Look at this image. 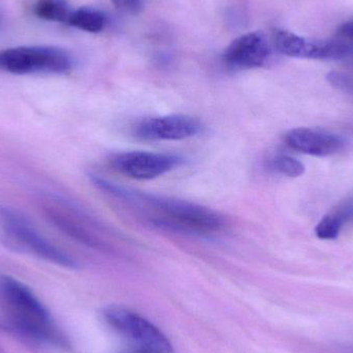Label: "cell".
<instances>
[{
  "mask_svg": "<svg viewBox=\"0 0 353 353\" xmlns=\"http://www.w3.org/2000/svg\"><path fill=\"white\" fill-rule=\"evenodd\" d=\"M108 18L103 12L92 8L72 10L68 24L86 32L99 33L105 29Z\"/></svg>",
  "mask_w": 353,
  "mask_h": 353,
  "instance_id": "cell-12",
  "label": "cell"
},
{
  "mask_svg": "<svg viewBox=\"0 0 353 353\" xmlns=\"http://www.w3.org/2000/svg\"><path fill=\"white\" fill-rule=\"evenodd\" d=\"M339 35L343 39L353 41V21L344 23L339 27Z\"/></svg>",
  "mask_w": 353,
  "mask_h": 353,
  "instance_id": "cell-18",
  "label": "cell"
},
{
  "mask_svg": "<svg viewBox=\"0 0 353 353\" xmlns=\"http://www.w3.org/2000/svg\"><path fill=\"white\" fill-rule=\"evenodd\" d=\"M0 236L10 248L66 269H76L77 261L50 242L32 222L18 210L0 205Z\"/></svg>",
  "mask_w": 353,
  "mask_h": 353,
  "instance_id": "cell-3",
  "label": "cell"
},
{
  "mask_svg": "<svg viewBox=\"0 0 353 353\" xmlns=\"http://www.w3.org/2000/svg\"><path fill=\"white\" fill-rule=\"evenodd\" d=\"M116 8L126 14H138L145 8L146 0H111Z\"/></svg>",
  "mask_w": 353,
  "mask_h": 353,
  "instance_id": "cell-17",
  "label": "cell"
},
{
  "mask_svg": "<svg viewBox=\"0 0 353 353\" xmlns=\"http://www.w3.org/2000/svg\"><path fill=\"white\" fill-rule=\"evenodd\" d=\"M290 148L313 157H330L343 148L340 137L312 128H294L286 134Z\"/></svg>",
  "mask_w": 353,
  "mask_h": 353,
  "instance_id": "cell-11",
  "label": "cell"
},
{
  "mask_svg": "<svg viewBox=\"0 0 353 353\" xmlns=\"http://www.w3.org/2000/svg\"><path fill=\"white\" fill-rule=\"evenodd\" d=\"M103 319L137 353H174L169 338L148 319L121 306H109Z\"/></svg>",
  "mask_w": 353,
  "mask_h": 353,
  "instance_id": "cell-4",
  "label": "cell"
},
{
  "mask_svg": "<svg viewBox=\"0 0 353 353\" xmlns=\"http://www.w3.org/2000/svg\"><path fill=\"white\" fill-rule=\"evenodd\" d=\"M0 301L12 329L35 343L63 347L65 338L45 305L20 280L0 274Z\"/></svg>",
  "mask_w": 353,
  "mask_h": 353,
  "instance_id": "cell-1",
  "label": "cell"
},
{
  "mask_svg": "<svg viewBox=\"0 0 353 353\" xmlns=\"http://www.w3.org/2000/svg\"><path fill=\"white\" fill-rule=\"evenodd\" d=\"M183 159L165 153L132 151L112 157L111 165L116 172L136 180H151L178 168Z\"/></svg>",
  "mask_w": 353,
  "mask_h": 353,
  "instance_id": "cell-8",
  "label": "cell"
},
{
  "mask_svg": "<svg viewBox=\"0 0 353 353\" xmlns=\"http://www.w3.org/2000/svg\"><path fill=\"white\" fill-rule=\"evenodd\" d=\"M327 80L336 88L353 93V76L346 72H332L327 74Z\"/></svg>",
  "mask_w": 353,
  "mask_h": 353,
  "instance_id": "cell-16",
  "label": "cell"
},
{
  "mask_svg": "<svg viewBox=\"0 0 353 353\" xmlns=\"http://www.w3.org/2000/svg\"><path fill=\"white\" fill-rule=\"evenodd\" d=\"M273 43L279 53L288 57L306 59H340L353 54L350 43L335 41H315L283 29L273 31Z\"/></svg>",
  "mask_w": 353,
  "mask_h": 353,
  "instance_id": "cell-7",
  "label": "cell"
},
{
  "mask_svg": "<svg viewBox=\"0 0 353 353\" xmlns=\"http://www.w3.org/2000/svg\"><path fill=\"white\" fill-rule=\"evenodd\" d=\"M343 223L344 217L341 214H327L317 224L315 234L323 240H333L337 238Z\"/></svg>",
  "mask_w": 353,
  "mask_h": 353,
  "instance_id": "cell-14",
  "label": "cell"
},
{
  "mask_svg": "<svg viewBox=\"0 0 353 353\" xmlns=\"http://www.w3.org/2000/svg\"><path fill=\"white\" fill-rule=\"evenodd\" d=\"M101 188L110 190L118 196L137 201L144 205L149 219L153 223L163 228H171L187 234L209 236L216 234L223 228L224 221L221 216L211 209L171 197L132 193L125 189L103 181Z\"/></svg>",
  "mask_w": 353,
  "mask_h": 353,
  "instance_id": "cell-2",
  "label": "cell"
},
{
  "mask_svg": "<svg viewBox=\"0 0 353 353\" xmlns=\"http://www.w3.org/2000/svg\"><path fill=\"white\" fill-rule=\"evenodd\" d=\"M41 211L50 223L81 244L97 249H105L107 243L97 234V226L78 208L61 197L43 195Z\"/></svg>",
  "mask_w": 353,
  "mask_h": 353,
  "instance_id": "cell-6",
  "label": "cell"
},
{
  "mask_svg": "<svg viewBox=\"0 0 353 353\" xmlns=\"http://www.w3.org/2000/svg\"><path fill=\"white\" fill-rule=\"evenodd\" d=\"M72 68V57L60 48L17 47L0 52V70L10 74H64Z\"/></svg>",
  "mask_w": 353,
  "mask_h": 353,
  "instance_id": "cell-5",
  "label": "cell"
},
{
  "mask_svg": "<svg viewBox=\"0 0 353 353\" xmlns=\"http://www.w3.org/2000/svg\"><path fill=\"white\" fill-rule=\"evenodd\" d=\"M34 12L43 20L68 23L72 10H70L68 0H37Z\"/></svg>",
  "mask_w": 353,
  "mask_h": 353,
  "instance_id": "cell-13",
  "label": "cell"
},
{
  "mask_svg": "<svg viewBox=\"0 0 353 353\" xmlns=\"http://www.w3.org/2000/svg\"><path fill=\"white\" fill-rule=\"evenodd\" d=\"M201 130L199 120L187 115L149 118L138 124L136 134L143 140L180 141L196 136Z\"/></svg>",
  "mask_w": 353,
  "mask_h": 353,
  "instance_id": "cell-10",
  "label": "cell"
},
{
  "mask_svg": "<svg viewBox=\"0 0 353 353\" xmlns=\"http://www.w3.org/2000/svg\"><path fill=\"white\" fill-rule=\"evenodd\" d=\"M274 168L279 173L290 176V178H298L305 173V167L301 161L288 155H280L276 157L273 161Z\"/></svg>",
  "mask_w": 353,
  "mask_h": 353,
  "instance_id": "cell-15",
  "label": "cell"
},
{
  "mask_svg": "<svg viewBox=\"0 0 353 353\" xmlns=\"http://www.w3.org/2000/svg\"><path fill=\"white\" fill-rule=\"evenodd\" d=\"M271 55V46L263 33H245L236 37L226 48L223 61L232 70L261 68Z\"/></svg>",
  "mask_w": 353,
  "mask_h": 353,
  "instance_id": "cell-9",
  "label": "cell"
}]
</instances>
